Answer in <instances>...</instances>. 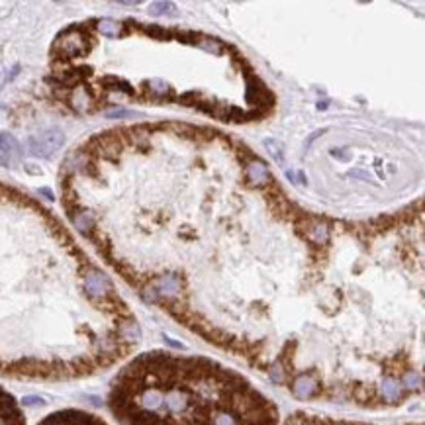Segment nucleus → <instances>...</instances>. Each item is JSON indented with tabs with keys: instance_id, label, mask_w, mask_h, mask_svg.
I'll list each match as a JSON object with an SVG mask.
<instances>
[{
	"instance_id": "16",
	"label": "nucleus",
	"mask_w": 425,
	"mask_h": 425,
	"mask_svg": "<svg viewBox=\"0 0 425 425\" xmlns=\"http://www.w3.org/2000/svg\"><path fill=\"white\" fill-rule=\"evenodd\" d=\"M22 402L24 406H44L45 400L44 398H37V396H28V398H24Z\"/></svg>"
},
{
	"instance_id": "14",
	"label": "nucleus",
	"mask_w": 425,
	"mask_h": 425,
	"mask_svg": "<svg viewBox=\"0 0 425 425\" xmlns=\"http://www.w3.org/2000/svg\"><path fill=\"white\" fill-rule=\"evenodd\" d=\"M331 157H335L339 161H351L353 159V153L349 149H331Z\"/></svg>"
},
{
	"instance_id": "7",
	"label": "nucleus",
	"mask_w": 425,
	"mask_h": 425,
	"mask_svg": "<svg viewBox=\"0 0 425 425\" xmlns=\"http://www.w3.org/2000/svg\"><path fill=\"white\" fill-rule=\"evenodd\" d=\"M382 394L390 402L400 400L402 398V386H400V382L396 380V378H392V376H386L384 382H382Z\"/></svg>"
},
{
	"instance_id": "10",
	"label": "nucleus",
	"mask_w": 425,
	"mask_h": 425,
	"mask_svg": "<svg viewBox=\"0 0 425 425\" xmlns=\"http://www.w3.org/2000/svg\"><path fill=\"white\" fill-rule=\"evenodd\" d=\"M265 147L269 149V153L273 155V159L276 161L278 165L284 163V147L280 141H276V139H265Z\"/></svg>"
},
{
	"instance_id": "6",
	"label": "nucleus",
	"mask_w": 425,
	"mask_h": 425,
	"mask_svg": "<svg viewBox=\"0 0 425 425\" xmlns=\"http://www.w3.org/2000/svg\"><path fill=\"white\" fill-rule=\"evenodd\" d=\"M306 235H308V239L314 241L316 245H323V243L329 241V228L323 221H312V224H308Z\"/></svg>"
},
{
	"instance_id": "5",
	"label": "nucleus",
	"mask_w": 425,
	"mask_h": 425,
	"mask_svg": "<svg viewBox=\"0 0 425 425\" xmlns=\"http://www.w3.org/2000/svg\"><path fill=\"white\" fill-rule=\"evenodd\" d=\"M247 178L251 185H265L271 180V173L267 169V165L261 161H251L247 165Z\"/></svg>"
},
{
	"instance_id": "11",
	"label": "nucleus",
	"mask_w": 425,
	"mask_h": 425,
	"mask_svg": "<svg viewBox=\"0 0 425 425\" xmlns=\"http://www.w3.org/2000/svg\"><path fill=\"white\" fill-rule=\"evenodd\" d=\"M200 49H204V51H208V53H214V55H219L221 51H224V45H221V42H216V39H208V37H202V39H196V44Z\"/></svg>"
},
{
	"instance_id": "2",
	"label": "nucleus",
	"mask_w": 425,
	"mask_h": 425,
	"mask_svg": "<svg viewBox=\"0 0 425 425\" xmlns=\"http://www.w3.org/2000/svg\"><path fill=\"white\" fill-rule=\"evenodd\" d=\"M85 290L90 298H96V300H104V298L114 294V286L110 282V278L98 269H90L87 273Z\"/></svg>"
},
{
	"instance_id": "19",
	"label": "nucleus",
	"mask_w": 425,
	"mask_h": 425,
	"mask_svg": "<svg viewBox=\"0 0 425 425\" xmlns=\"http://www.w3.org/2000/svg\"><path fill=\"white\" fill-rule=\"evenodd\" d=\"M339 425H345V423H339Z\"/></svg>"
},
{
	"instance_id": "12",
	"label": "nucleus",
	"mask_w": 425,
	"mask_h": 425,
	"mask_svg": "<svg viewBox=\"0 0 425 425\" xmlns=\"http://www.w3.org/2000/svg\"><path fill=\"white\" fill-rule=\"evenodd\" d=\"M402 384L406 386V388L412 390V388H415V386L419 384V376H417L415 372H406V374L402 376Z\"/></svg>"
},
{
	"instance_id": "17",
	"label": "nucleus",
	"mask_w": 425,
	"mask_h": 425,
	"mask_svg": "<svg viewBox=\"0 0 425 425\" xmlns=\"http://www.w3.org/2000/svg\"><path fill=\"white\" fill-rule=\"evenodd\" d=\"M349 175H351V176H357V178H365V180H369V183H372V176L369 175V173H362V171H351Z\"/></svg>"
},
{
	"instance_id": "18",
	"label": "nucleus",
	"mask_w": 425,
	"mask_h": 425,
	"mask_svg": "<svg viewBox=\"0 0 425 425\" xmlns=\"http://www.w3.org/2000/svg\"><path fill=\"white\" fill-rule=\"evenodd\" d=\"M294 425H306V423H294Z\"/></svg>"
},
{
	"instance_id": "1",
	"label": "nucleus",
	"mask_w": 425,
	"mask_h": 425,
	"mask_svg": "<svg viewBox=\"0 0 425 425\" xmlns=\"http://www.w3.org/2000/svg\"><path fill=\"white\" fill-rule=\"evenodd\" d=\"M65 143V135L63 131L53 128V130L45 131L42 135H33L28 139V149L35 157H42V159H49L53 153H57Z\"/></svg>"
},
{
	"instance_id": "4",
	"label": "nucleus",
	"mask_w": 425,
	"mask_h": 425,
	"mask_svg": "<svg viewBox=\"0 0 425 425\" xmlns=\"http://www.w3.org/2000/svg\"><path fill=\"white\" fill-rule=\"evenodd\" d=\"M317 390H319V384H317V380L312 376V374H300V376H296L294 382H292V392H294V396L296 398H300V400L312 398L314 394H317Z\"/></svg>"
},
{
	"instance_id": "8",
	"label": "nucleus",
	"mask_w": 425,
	"mask_h": 425,
	"mask_svg": "<svg viewBox=\"0 0 425 425\" xmlns=\"http://www.w3.org/2000/svg\"><path fill=\"white\" fill-rule=\"evenodd\" d=\"M147 90L155 98H169L171 96V87L165 80H161V78H151L147 83Z\"/></svg>"
},
{
	"instance_id": "13",
	"label": "nucleus",
	"mask_w": 425,
	"mask_h": 425,
	"mask_svg": "<svg viewBox=\"0 0 425 425\" xmlns=\"http://www.w3.org/2000/svg\"><path fill=\"white\" fill-rule=\"evenodd\" d=\"M149 8H151L149 12H151L153 16H159V14H165L167 8H173V4L171 2H153Z\"/></svg>"
},
{
	"instance_id": "3",
	"label": "nucleus",
	"mask_w": 425,
	"mask_h": 425,
	"mask_svg": "<svg viewBox=\"0 0 425 425\" xmlns=\"http://www.w3.org/2000/svg\"><path fill=\"white\" fill-rule=\"evenodd\" d=\"M20 145L18 141L8 135V133H0V167H10L14 161L20 159Z\"/></svg>"
},
{
	"instance_id": "15",
	"label": "nucleus",
	"mask_w": 425,
	"mask_h": 425,
	"mask_svg": "<svg viewBox=\"0 0 425 425\" xmlns=\"http://www.w3.org/2000/svg\"><path fill=\"white\" fill-rule=\"evenodd\" d=\"M282 369H280V362H274V367L271 369V378H273L276 384H280V382L284 380V374H282Z\"/></svg>"
},
{
	"instance_id": "9",
	"label": "nucleus",
	"mask_w": 425,
	"mask_h": 425,
	"mask_svg": "<svg viewBox=\"0 0 425 425\" xmlns=\"http://www.w3.org/2000/svg\"><path fill=\"white\" fill-rule=\"evenodd\" d=\"M122 26L120 22H114V20H100L98 22V30L100 33H104V35H108V37H118L122 33Z\"/></svg>"
}]
</instances>
